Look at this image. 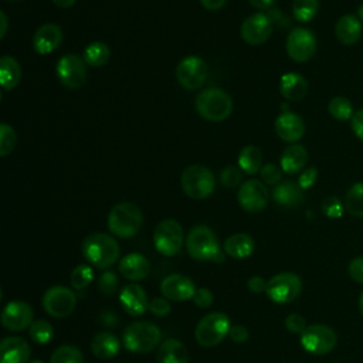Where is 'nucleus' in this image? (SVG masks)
I'll return each mask as SVG.
<instances>
[{"instance_id":"obj_19","label":"nucleus","mask_w":363,"mask_h":363,"mask_svg":"<svg viewBox=\"0 0 363 363\" xmlns=\"http://www.w3.org/2000/svg\"><path fill=\"white\" fill-rule=\"evenodd\" d=\"M119 302L130 316H140L147 311L149 302L145 289L138 284H128L119 292Z\"/></svg>"},{"instance_id":"obj_18","label":"nucleus","mask_w":363,"mask_h":363,"mask_svg":"<svg viewBox=\"0 0 363 363\" xmlns=\"http://www.w3.org/2000/svg\"><path fill=\"white\" fill-rule=\"evenodd\" d=\"M194 282L182 274H170L160 282L162 295L170 301L182 302L193 299L196 292Z\"/></svg>"},{"instance_id":"obj_21","label":"nucleus","mask_w":363,"mask_h":363,"mask_svg":"<svg viewBox=\"0 0 363 363\" xmlns=\"http://www.w3.org/2000/svg\"><path fill=\"white\" fill-rule=\"evenodd\" d=\"M275 132L285 142H298L305 135L303 119L294 112H282L275 119Z\"/></svg>"},{"instance_id":"obj_20","label":"nucleus","mask_w":363,"mask_h":363,"mask_svg":"<svg viewBox=\"0 0 363 363\" xmlns=\"http://www.w3.org/2000/svg\"><path fill=\"white\" fill-rule=\"evenodd\" d=\"M61 41H62L61 27L54 23H45L35 30L33 37V47L38 54L45 55L57 50Z\"/></svg>"},{"instance_id":"obj_23","label":"nucleus","mask_w":363,"mask_h":363,"mask_svg":"<svg viewBox=\"0 0 363 363\" xmlns=\"http://www.w3.org/2000/svg\"><path fill=\"white\" fill-rule=\"evenodd\" d=\"M119 272L129 281H140L150 274V264L145 255L130 252L119 261Z\"/></svg>"},{"instance_id":"obj_5","label":"nucleus","mask_w":363,"mask_h":363,"mask_svg":"<svg viewBox=\"0 0 363 363\" xmlns=\"http://www.w3.org/2000/svg\"><path fill=\"white\" fill-rule=\"evenodd\" d=\"M196 109L206 121L221 122L230 116L233 101L225 91L211 86L196 96Z\"/></svg>"},{"instance_id":"obj_32","label":"nucleus","mask_w":363,"mask_h":363,"mask_svg":"<svg viewBox=\"0 0 363 363\" xmlns=\"http://www.w3.org/2000/svg\"><path fill=\"white\" fill-rule=\"evenodd\" d=\"M262 155L257 146L248 145L241 149L238 155V166L247 174H255L261 170Z\"/></svg>"},{"instance_id":"obj_9","label":"nucleus","mask_w":363,"mask_h":363,"mask_svg":"<svg viewBox=\"0 0 363 363\" xmlns=\"http://www.w3.org/2000/svg\"><path fill=\"white\" fill-rule=\"evenodd\" d=\"M155 248L164 257L176 255L183 245V228L173 220L167 218L160 221L153 233Z\"/></svg>"},{"instance_id":"obj_28","label":"nucleus","mask_w":363,"mask_h":363,"mask_svg":"<svg viewBox=\"0 0 363 363\" xmlns=\"http://www.w3.org/2000/svg\"><path fill=\"white\" fill-rule=\"evenodd\" d=\"M157 363H189L186 346L177 339L163 340L156 353Z\"/></svg>"},{"instance_id":"obj_7","label":"nucleus","mask_w":363,"mask_h":363,"mask_svg":"<svg viewBox=\"0 0 363 363\" xmlns=\"http://www.w3.org/2000/svg\"><path fill=\"white\" fill-rule=\"evenodd\" d=\"M182 189L183 191L194 199H207L216 187V180L213 173L203 164H190L182 173Z\"/></svg>"},{"instance_id":"obj_10","label":"nucleus","mask_w":363,"mask_h":363,"mask_svg":"<svg viewBox=\"0 0 363 363\" xmlns=\"http://www.w3.org/2000/svg\"><path fill=\"white\" fill-rule=\"evenodd\" d=\"M301 291L302 281L294 272H279L267 285V295L275 303H289L299 296Z\"/></svg>"},{"instance_id":"obj_39","label":"nucleus","mask_w":363,"mask_h":363,"mask_svg":"<svg viewBox=\"0 0 363 363\" xmlns=\"http://www.w3.org/2000/svg\"><path fill=\"white\" fill-rule=\"evenodd\" d=\"M71 285L72 288L75 289H84L86 288L92 279H94V271L89 265L86 264H81V265H77L72 272H71Z\"/></svg>"},{"instance_id":"obj_51","label":"nucleus","mask_w":363,"mask_h":363,"mask_svg":"<svg viewBox=\"0 0 363 363\" xmlns=\"http://www.w3.org/2000/svg\"><path fill=\"white\" fill-rule=\"evenodd\" d=\"M350 126H352L353 133L360 140H363V108L354 111V113H353V116L350 119Z\"/></svg>"},{"instance_id":"obj_22","label":"nucleus","mask_w":363,"mask_h":363,"mask_svg":"<svg viewBox=\"0 0 363 363\" xmlns=\"http://www.w3.org/2000/svg\"><path fill=\"white\" fill-rule=\"evenodd\" d=\"M31 349L18 336L4 337L0 345V363H28Z\"/></svg>"},{"instance_id":"obj_47","label":"nucleus","mask_w":363,"mask_h":363,"mask_svg":"<svg viewBox=\"0 0 363 363\" xmlns=\"http://www.w3.org/2000/svg\"><path fill=\"white\" fill-rule=\"evenodd\" d=\"M193 302L199 308H210L213 303V294L207 288H197L193 296Z\"/></svg>"},{"instance_id":"obj_25","label":"nucleus","mask_w":363,"mask_h":363,"mask_svg":"<svg viewBox=\"0 0 363 363\" xmlns=\"http://www.w3.org/2000/svg\"><path fill=\"white\" fill-rule=\"evenodd\" d=\"M272 197L277 204L286 208H294L303 201V190L299 187L298 183L285 180L274 187Z\"/></svg>"},{"instance_id":"obj_54","label":"nucleus","mask_w":363,"mask_h":363,"mask_svg":"<svg viewBox=\"0 0 363 363\" xmlns=\"http://www.w3.org/2000/svg\"><path fill=\"white\" fill-rule=\"evenodd\" d=\"M248 1L252 7H255L258 10H267L275 3V0H248Z\"/></svg>"},{"instance_id":"obj_33","label":"nucleus","mask_w":363,"mask_h":363,"mask_svg":"<svg viewBox=\"0 0 363 363\" xmlns=\"http://www.w3.org/2000/svg\"><path fill=\"white\" fill-rule=\"evenodd\" d=\"M111 57L109 47L102 41H94L84 50V61L91 67H102Z\"/></svg>"},{"instance_id":"obj_56","label":"nucleus","mask_w":363,"mask_h":363,"mask_svg":"<svg viewBox=\"0 0 363 363\" xmlns=\"http://www.w3.org/2000/svg\"><path fill=\"white\" fill-rule=\"evenodd\" d=\"M52 1H54V4H55V6H58V7L68 9V7L74 6V3H75L77 0H52Z\"/></svg>"},{"instance_id":"obj_31","label":"nucleus","mask_w":363,"mask_h":363,"mask_svg":"<svg viewBox=\"0 0 363 363\" xmlns=\"http://www.w3.org/2000/svg\"><path fill=\"white\" fill-rule=\"evenodd\" d=\"M21 79V67L16 58L3 55L0 58V82L4 91H11Z\"/></svg>"},{"instance_id":"obj_24","label":"nucleus","mask_w":363,"mask_h":363,"mask_svg":"<svg viewBox=\"0 0 363 363\" xmlns=\"http://www.w3.org/2000/svg\"><path fill=\"white\" fill-rule=\"evenodd\" d=\"M336 38L345 45H353L360 40L362 21L354 14L342 16L335 26Z\"/></svg>"},{"instance_id":"obj_42","label":"nucleus","mask_w":363,"mask_h":363,"mask_svg":"<svg viewBox=\"0 0 363 363\" xmlns=\"http://www.w3.org/2000/svg\"><path fill=\"white\" fill-rule=\"evenodd\" d=\"M118 288V277L112 271H105L98 279V289L101 294L109 296Z\"/></svg>"},{"instance_id":"obj_40","label":"nucleus","mask_w":363,"mask_h":363,"mask_svg":"<svg viewBox=\"0 0 363 363\" xmlns=\"http://www.w3.org/2000/svg\"><path fill=\"white\" fill-rule=\"evenodd\" d=\"M16 142H17V136L14 129L7 123H1L0 125V156L1 157L9 156L13 152Z\"/></svg>"},{"instance_id":"obj_26","label":"nucleus","mask_w":363,"mask_h":363,"mask_svg":"<svg viewBox=\"0 0 363 363\" xmlns=\"http://www.w3.org/2000/svg\"><path fill=\"white\" fill-rule=\"evenodd\" d=\"M91 350L95 357L108 360L115 357L121 350L119 339L111 332H99L91 340Z\"/></svg>"},{"instance_id":"obj_50","label":"nucleus","mask_w":363,"mask_h":363,"mask_svg":"<svg viewBox=\"0 0 363 363\" xmlns=\"http://www.w3.org/2000/svg\"><path fill=\"white\" fill-rule=\"evenodd\" d=\"M228 336L234 343H244L247 342L250 333L244 325H231Z\"/></svg>"},{"instance_id":"obj_16","label":"nucleus","mask_w":363,"mask_h":363,"mask_svg":"<svg viewBox=\"0 0 363 363\" xmlns=\"http://www.w3.org/2000/svg\"><path fill=\"white\" fill-rule=\"evenodd\" d=\"M33 309L27 302L23 301H11L6 303L1 311V325L11 332H20L34 322L33 320Z\"/></svg>"},{"instance_id":"obj_1","label":"nucleus","mask_w":363,"mask_h":363,"mask_svg":"<svg viewBox=\"0 0 363 363\" xmlns=\"http://www.w3.org/2000/svg\"><path fill=\"white\" fill-rule=\"evenodd\" d=\"M82 254L95 268L106 269L118 261L119 245L113 237L105 233H94L82 241Z\"/></svg>"},{"instance_id":"obj_38","label":"nucleus","mask_w":363,"mask_h":363,"mask_svg":"<svg viewBox=\"0 0 363 363\" xmlns=\"http://www.w3.org/2000/svg\"><path fill=\"white\" fill-rule=\"evenodd\" d=\"M318 10L319 0H294L292 3L294 17L301 23L311 21L316 16Z\"/></svg>"},{"instance_id":"obj_27","label":"nucleus","mask_w":363,"mask_h":363,"mask_svg":"<svg viewBox=\"0 0 363 363\" xmlns=\"http://www.w3.org/2000/svg\"><path fill=\"white\" fill-rule=\"evenodd\" d=\"M279 91L289 101H301L308 92V81L298 72H286L281 77Z\"/></svg>"},{"instance_id":"obj_14","label":"nucleus","mask_w":363,"mask_h":363,"mask_svg":"<svg viewBox=\"0 0 363 363\" xmlns=\"http://www.w3.org/2000/svg\"><path fill=\"white\" fill-rule=\"evenodd\" d=\"M316 38L313 33L303 27H295L286 37V52L296 62H305L315 55Z\"/></svg>"},{"instance_id":"obj_52","label":"nucleus","mask_w":363,"mask_h":363,"mask_svg":"<svg viewBox=\"0 0 363 363\" xmlns=\"http://www.w3.org/2000/svg\"><path fill=\"white\" fill-rule=\"evenodd\" d=\"M267 285H268V281H265L262 277H251L247 282V286L251 292L254 294H261V292H267Z\"/></svg>"},{"instance_id":"obj_37","label":"nucleus","mask_w":363,"mask_h":363,"mask_svg":"<svg viewBox=\"0 0 363 363\" xmlns=\"http://www.w3.org/2000/svg\"><path fill=\"white\" fill-rule=\"evenodd\" d=\"M50 363H84V356L77 346L62 345L52 352Z\"/></svg>"},{"instance_id":"obj_48","label":"nucleus","mask_w":363,"mask_h":363,"mask_svg":"<svg viewBox=\"0 0 363 363\" xmlns=\"http://www.w3.org/2000/svg\"><path fill=\"white\" fill-rule=\"evenodd\" d=\"M347 272H349V277H350L354 282L363 284V257L353 258V259L349 262Z\"/></svg>"},{"instance_id":"obj_49","label":"nucleus","mask_w":363,"mask_h":363,"mask_svg":"<svg viewBox=\"0 0 363 363\" xmlns=\"http://www.w3.org/2000/svg\"><path fill=\"white\" fill-rule=\"evenodd\" d=\"M316 177H318V170L315 167H309L306 169L298 179V184L302 190H306L309 187L313 186V183L316 182Z\"/></svg>"},{"instance_id":"obj_3","label":"nucleus","mask_w":363,"mask_h":363,"mask_svg":"<svg viewBox=\"0 0 363 363\" xmlns=\"http://www.w3.org/2000/svg\"><path fill=\"white\" fill-rule=\"evenodd\" d=\"M159 328L147 320H136L126 326L122 335L125 347L132 353H147L156 349L162 342Z\"/></svg>"},{"instance_id":"obj_34","label":"nucleus","mask_w":363,"mask_h":363,"mask_svg":"<svg viewBox=\"0 0 363 363\" xmlns=\"http://www.w3.org/2000/svg\"><path fill=\"white\" fill-rule=\"evenodd\" d=\"M345 208L353 217H363V182L354 183L345 194Z\"/></svg>"},{"instance_id":"obj_59","label":"nucleus","mask_w":363,"mask_h":363,"mask_svg":"<svg viewBox=\"0 0 363 363\" xmlns=\"http://www.w3.org/2000/svg\"><path fill=\"white\" fill-rule=\"evenodd\" d=\"M28 363H44L43 360H38V359H35V360H31V362H28Z\"/></svg>"},{"instance_id":"obj_35","label":"nucleus","mask_w":363,"mask_h":363,"mask_svg":"<svg viewBox=\"0 0 363 363\" xmlns=\"http://www.w3.org/2000/svg\"><path fill=\"white\" fill-rule=\"evenodd\" d=\"M28 333H30L31 340L38 345L50 343L55 335L52 325L45 319L34 320L28 328Z\"/></svg>"},{"instance_id":"obj_36","label":"nucleus","mask_w":363,"mask_h":363,"mask_svg":"<svg viewBox=\"0 0 363 363\" xmlns=\"http://www.w3.org/2000/svg\"><path fill=\"white\" fill-rule=\"evenodd\" d=\"M328 111L332 115V118H335L336 121H349L352 119L354 111H353V105L352 102L345 98V96H335L329 101L328 105Z\"/></svg>"},{"instance_id":"obj_8","label":"nucleus","mask_w":363,"mask_h":363,"mask_svg":"<svg viewBox=\"0 0 363 363\" xmlns=\"http://www.w3.org/2000/svg\"><path fill=\"white\" fill-rule=\"evenodd\" d=\"M337 336L335 330L322 323H315L306 326V329L301 333V346L305 352L311 354H326L332 352L336 346Z\"/></svg>"},{"instance_id":"obj_13","label":"nucleus","mask_w":363,"mask_h":363,"mask_svg":"<svg viewBox=\"0 0 363 363\" xmlns=\"http://www.w3.org/2000/svg\"><path fill=\"white\" fill-rule=\"evenodd\" d=\"M207 64L203 58L197 55L184 57L176 68V77L179 84L189 91L199 89L207 79Z\"/></svg>"},{"instance_id":"obj_17","label":"nucleus","mask_w":363,"mask_h":363,"mask_svg":"<svg viewBox=\"0 0 363 363\" xmlns=\"http://www.w3.org/2000/svg\"><path fill=\"white\" fill-rule=\"evenodd\" d=\"M274 23L264 13L251 14L241 24V37L247 44L258 45L265 43L272 34Z\"/></svg>"},{"instance_id":"obj_53","label":"nucleus","mask_w":363,"mask_h":363,"mask_svg":"<svg viewBox=\"0 0 363 363\" xmlns=\"http://www.w3.org/2000/svg\"><path fill=\"white\" fill-rule=\"evenodd\" d=\"M200 3L204 9L216 11V10H220L221 7H224L227 0H200Z\"/></svg>"},{"instance_id":"obj_15","label":"nucleus","mask_w":363,"mask_h":363,"mask_svg":"<svg viewBox=\"0 0 363 363\" xmlns=\"http://www.w3.org/2000/svg\"><path fill=\"white\" fill-rule=\"evenodd\" d=\"M238 204L248 213L264 210L269 201V191L261 180L250 179L241 184L237 194Z\"/></svg>"},{"instance_id":"obj_30","label":"nucleus","mask_w":363,"mask_h":363,"mask_svg":"<svg viewBox=\"0 0 363 363\" xmlns=\"http://www.w3.org/2000/svg\"><path fill=\"white\" fill-rule=\"evenodd\" d=\"M254 247L255 244L252 237L244 233L233 234L224 241V252L235 259H242L250 257L254 251Z\"/></svg>"},{"instance_id":"obj_41","label":"nucleus","mask_w":363,"mask_h":363,"mask_svg":"<svg viewBox=\"0 0 363 363\" xmlns=\"http://www.w3.org/2000/svg\"><path fill=\"white\" fill-rule=\"evenodd\" d=\"M322 211L329 218H339L345 211V203H342L336 196H329L322 201Z\"/></svg>"},{"instance_id":"obj_58","label":"nucleus","mask_w":363,"mask_h":363,"mask_svg":"<svg viewBox=\"0 0 363 363\" xmlns=\"http://www.w3.org/2000/svg\"><path fill=\"white\" fill-rule=\"evenodd\" d=\"M357 16L363 20V4L359 7V10H357Z\"/></svg>"},{"instance_id":"obj_57","label":"nucleus","mask_w":363,"mask_h":363,"mask_svg":"<svg viewBox=\"0 0 363 363\" xmlns=\"http://www.w3.org/2000/svg\"><path fill=\"white\" fill-rule=\"evenodd\" d=\"M359 311H360V313H362V316H363V292H362L360 296H359Z\"/></svg>"},{"instance_id":"obj_55","label":"nucleus","mask_w":363,"mask_h":363,"mask_svg":"<svg viewBox=\"0 0 363 363\" xmlns=\"http://www.w3.org/2000/svg\"><path fill=\"white\" fill-rule=\"evenodd\" d=\"M0 21H1V28H0V37L4 38L6 31H7V16L4 11H0Z\"/></svg>"},{"instance_id":"obj_11","label":"nucleus","mask_w":363,"mask_h":363,"mask_svg":"<svg viewBox=\"0 0 363 363\" xmlns=\"http://www.w3.org/2000/svg\"><path fill=\"white\" fill-rule=\"evenodd\" d=\"M60 82L68 89H78L86 82V62L77 54L62 55L55 67Z\"/></svg>"},{"instance_id":"obj_43","label":"nucleus","mask_w":363,"mask_h":363,"mask_svg":"<svg viewBox=\"0 0 363 363\" xmlns=\"http://www.w3.org/2000/svg\"><path fill=\"white\" fill-rule=\"evenodd\" d=\"M241 172H240V169L238 167H235V166H227V167H224L223 170H221V173H220V182H221V184L223 186H225V187H235V186H238V183L241 182Z\"/></svg>"},{"instance_id":"obj_2","label":"nucleus","mask_w":363,"mask_h":363,"mask_svg":"<svg viewBox=\"0 0 363 363\" xmlns=\"http://www.w3.org/2000/svg\"><path fill=\"white\" fill-rule=\"evenodd\" d=\"M186 247L190 257L197 261L221 262L224 259L218 240L214 231L207 225L193 227L187 234Z\"/></svg>"},{"instance_id":"obj_29","label":"nucleus","mask_w":363,"mask_h":363,"mask_svg":"<svg viewBox=\"0 0 363 363\" xmlns=\"http://www.w3.org/2000/svg\"><path fill=\"white\" fill-rule=\"evenodd\" d=\"M306 162H308V152L302 145H298V143H294L285 147L279 159L281 169L288 174L298 173L301 169H303Z\"/></svg>"},{"instance_id":"obj_46","label":"nucleus","mask_w":363,"mask_h":363,"mask_svg":"<svg viewBox=\"0 0 363 363\" xmlns=\"http://www.w3.org/2000/svg\"><path fill=\"white\" fill-rule=\"evenodd\" d=\"M147 309H149L155 316H160V318L167 316V315L170 313V311H172L167 298H153L152 301H149Z\"/></svg>"},{"instance_id":"obj_44","label":"nucleus","mask_w":363,"mask_h":363,"mask_svg":"<svg viewBox=\"0 0 363 363\" xmlns=\"http://www.w3.org/2000/svg\"><path fill=\"white\" fill-rule=\"evenodd\" d=\"M282 169H279L277 164L274 163H267L261 167V179L268 183V184H279L281 177H282Z\"/></svg>"},{"instance_id":"obj_45","label":"nucleus","mask_w":363,"mask_h":363,"mask_svg":"<svg viewBox=\"0 0 363 363\" xmlns=\"http://www.w3.org/2000/svg\"><path fill=\"white\" fill-rule=\"evenodd\" d=\"M306 320L301 313H289L285 318V328L291 333H302L306 329Z\"/></svg>"},{"instance_id":"obj_4","label":"nucleus","mask_w":363,"mask_h":363,"mask_svg":"<svg viewBox=\"0 0 363 363\" xmlns=\"http://www.w3.org/2000/svg\"><path fill=\"white\" fill-rule=\"evenodd\" d=\"M143 216L140 208L133 203H118L108 216L109 231L121 238L133 237L142 227Z\"/></svg>"},{"instance_id":"obj_12","label":"nucleus","mask_w":363,"mask_h":363,"mask_svg":"<svg viewBox=\"0 0 363 363\" xmlns=\"http://www.w3.org/2000/svg\"><path fill=\"white\" fill-rule=\"evenodd\" d=\"M41 303H43L44 311L50 316L62 319L72 313V311L77 305V296L67 286L55 285L44 292Z\"/></svg>"},{"instance_id":"obj_6","label":"nucleus","mask_w":363,"mask_h":363,"mask_svg":"<svg viewBox=\"0 0 363 363\" xmlns=\"http://www.w3.org/2000/svg\"><path fill=\"white\" fill-rule=\"evenodd\" d=\"M231 328L230 318L223 312H211L200 319L196 326L194 336L200 346L214 347L220 345L228 335Z\"/></svg>"}]
</instances>
